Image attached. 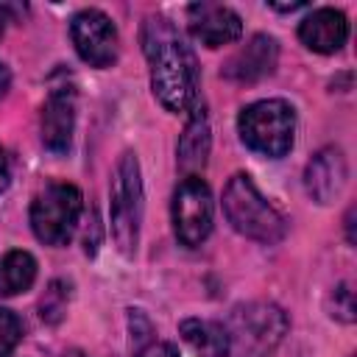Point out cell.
Here are the masks:
<instances>
[{
	"label": "cell",
	"mask_w": 357,
	"mask_h": 357,
	"mask_svg": "<svg viewBox=\"0 0 357 357\" xmlns=\"http://www.w3.org/2000/svg\"><path fill=\"white\" fill-rule=\"evenodd\" d=\"M209 145H212V137H209L206 112L201 106H195L192 109V117L184 126V134L178 139V148H176L178 167L184 170V176H198V170H204L206 156H209Z\"/></svg>",
	"instance_id": "cell-14"
},
{
	"label": "cell",
	"mask_w": 357,
	"mask_h": 357,
	"mask_svg": "<svg viewBox=\"0 0 357 357\" xmlns=\"http://www.w3.org/2000/svg\"><path fill=\"white\" fill-rule=\"evenodd\" d=\"M223 215L234 231L265 245L279 243L287 231L284 218L262 198V192L245 173H234L229 178L223 190Z\"/></svg>",
	"instance_id": "cell-3"
},
{
	"label": "cell",
	"mask_w": 357,
	"mask_h": 357,
	"mask_svg": "<svg viewBox=\"0 0 357 357\" xmlns=\"http://www.w3.org/2000/svg\"><path fill=\"white\" fill-rule=\"evenodd\" d=\"M212 190L201 176H184L173 192V231L184 245H201L212 231Z\"/></svg>",
	"instance_id": "cell-7"
},
{
	"label": "cell",
	"mask_w": 357,
	"mask_h": 357,
	"mask_svg": "<svg viewBox=\"0 0 357 357\" xmlns=\"http://www.w3.org/2000/svg\"><path fill=\"white\" fill-rule=\"evenodd\" d=\"M75 128V92L73 86H53L42 106V142L53 153H64Z\"/></svg>",
	"instance_id": "cell-11"
},
{
	"label": "cell",
	"mask_w": 357,
	"mask_h": 357,
	"mask_svg": "<svg viewBox=\"0 0 357 357\" xmlns=\"http://www.w3.org/2000/svg\"><path fill=\"white\" fill-rule=\"evenodd\" d=\"M84 209V195L75 184H50L31 204V229L45 245H67Z\"/></svg>",
	"instance_id": "cell-6"
},
{
	"label": "cell",
	"mask_w": 357,
	"mask_h": 357,
	"mask_svg": "<svg viewBox=\"0 0 357 357\" xmlns=\"http://www.w3.org/2000/svg\"><path fill=\"white\" fill-rule=\"evenodd\" d=\"M22 337V326H20V318L11 312V310H3L0 307V357H8L17 343Z\"/></svg>",
	"instance_id": "cell-18"
},
{
	"label": "cell",
	"mask_w": 357,
	"mask_h": 357,
	"mask_svg": "<svg viewBox=\"0 0 357 357\" xmlns=\"http://www.w3.org/2000/svg\"><path fill=\"white\" fill-rule=\"evenodd\" d=\"M151 89L167 112H187L198 98V67L184 36L167 17H148L139 31Z\"/></svg>",
	"instance_id": "cell-1"
},
{
	"label": "cell",
	"mask_w": 357,
	"mask_h": 357,
	"mask_svg": "<svg viewBox=\"0 0 357 357\" xmlns=\"http://www.w3.org/2000/svg\"><path fill=\"white\" fill-rule=\"evenodd\" d=\"M276 61H279L276 39L268 33H257L248 39V45H243L223 64V75L229 81H237V84H254V81L271 75L276 70Z\"/></svg>",
	"instance_id": "cell-10"
},
{
	"label": "cell",
	"mask_w": 357,
	"mask_h": 357,
	"mask_svg": "<svg viewBox=\"0 0 357 357\" xmlns=\"http://www.w3.org/2000/svg\"><path fill=\"white\" fill-rule=\"evenodd\" d=\"M190 33L206 47H223L243 36V20L229 6L218 3H195L187 8Z\"/></svg>",
	"instance_id": "cell-9"
},
{
	"label": "cell",
	"mask_w": 357,
	"mask_h": 357,
	"mask_svg": "<svg viewBox=\"0 0 357 357\" xmlns=\"http://www.w3.org/2000/svg\"><path fill=\"white\" fill-rule=\"evenodd\" d=\"M109 218L117 251L123 257H134L142 223V178L139 162L131 151H126L114 167V178L109 187Z\"/></svg>",
	"instance_id": "cell-5"
},
{
	"label": "cell",
	"mask_w": 357,
	"mask_h": 357,
	"mask_svg": "<svg viewBox=\"0 0 357 357\" xmlns=\"http://www.w3.org/2000/svg\"><path fill=\"white\" fill-rule=\"evenodd\" d=\"M298 39L315 53H337L349 39V22L337 8H315L301 20Z\"/></svg>",
	"instance_id": "cell-13"
},
{
	"label": "cell",
	"mask_w": 357,
	"mask_h": 357,
	"mask_svg": "<svg viewBox=\"0 0 357 357\" xmlns=\"http://www.w3.org/2000/svg\"><path fill=\"white\" fill-rule=\"evenodd\" d=\"M137 357H178L173 343H148L137 351Z\"/></svg>",
	"instance_id": "cell-20"
},
{
	"label": "cell",
	"mask_w": 357,
	"mask_h": 357,
	"mask_svg": "<svg viewBox=\"0 0 357 357\" xmlns=\"http://www.w3.org/2000/svg\"><path fill=\"white\" fill-rule=\"evenodd\" d=\"M178 332L184 343L201 354V357H229V332L218 321H204V318H184L178 324Z\"/></svg>",
	"instance_id": "cell-15"
},
{
	"label": "cell",
	"mask_w": 357,
	"mask_h": 357,
	"mask_svg": "<svg viewBox=\"0 0 357 357\" xmlns=\"http://www.w3.org/2000/svg\"><path fill=\"white\" fill-rule=\"evenodd\" d=\"M229 357H271L287 335V315L273 301H248L231 310Z\"/></svg>",
	"instance_id": "cell-2"
},
{
	"label": "cell",
	"mask_w": 357,
	"mask_h": 357,
	"mask_svg": "<svg viewBox=\"0 0 357 357\" xmlns=\"http://www.w3.org/2000/svg\"><path fill=\"white\" fill-rule=\"evenodd\" d=\"M337 321L343 324H351L354 321V296L349 290V284H337L335 287V312H332Z\"/></svg>",
	"instance_id": "cell-19"
},
{
	"label": "cell",
	"mask_w": 357,
	"mask_h": 357,
	"mask_svg": "<svg viewBox=\"0 0 357 357\" xmlns=\"http://www.w3.org/2000/svg\"><path fill=\"white\" fill-rule=\"evenodd\" d=\"M349 178V167H346V156L340 148H321L304 170V187L307 195L318 204H329L340 195L343 184Z\"/></svg>",
	"instance_id": "cell-12"
},
{
	"label": "cell",
	"mask_w": 357,
	"mask_h": 357,
	"mask_svg": "<svg viewBox=\"0 0 357 357\" xmlns=\"http://www.w3.org/2000/svg\"><path fill=\"white\" fill-rule=\"evenodd\" d=\"M237 131L245 148H251L254 153L279 159L293 148L296 112L287 100H279V98L257 100L240 112Z\"/></svg>",
	"instance_id": "cell-4"
},
{
	"label": "cell",
	"mask_w": 357,
	"mask_h": 357,
	"mask_svg": "<svg viewBox=\"0 0 357 357\" xmlns=\"http://www.w3.org/2000/svg\"><path fill=\"white\" fill-rule=\"evenodd\" d=\"M8 178H11V170H8V159H6V151L0 148V192L8 187Z\"/></svg>",
	"instance_id": "cell-21"
},
{
	"label": "cell",
	"mask_w": 357,
	"mask_h": 357,
	"mask_svg": "<svg viewBox=\"0 0 357 357\" xmlns=\"http://www.w3.org/2000/svg\"><path fill=\"white\" fill-rule=\"evenodd\" d=\"M64 357H86V354L78 351V349H70V351H64Z\"/></svg>",
	"instance_id": "cell-24"
},
{
	"label": "cell",
	"mask_w": 357,
	"mask_h": 357,
	"mask_svg": "<svg viewBox=\"0 0 357 357\" xmlns=\"http://www.w3.org/2000/svg\"><path fill=\"white\" fill-rule=\"evenodd\" d=\"M8 86H11V73H8V67L0 61V98L8 92Z\"/></svg>",
	"instance_id": "cell-22"
},
{
	"label": "cell",
	"mask_w": 357,
	"mask_h": 357,
	"mask_svg": "<svg viewBox=\"0 0 357 357\" xmlns=\"http://www.w3.org/2000/svg\"><path fill=\"white\" fill-rule=\"evenodd\" d=\"M70 36H73L78 56L89 67L103 70V67H112L117 61V50H120L117 28L103 11H98V8L78 11L70 22Z\"/></svg>",
	"instance_id": "cell-8"
},
{
	"label": "cell",
	"mask_w": 357,
	"mask_h": 357,
	"mask_svg": "<svg viewBox=\"0 0 357 357\" xmlns=\"http://www.w3.org/2000/svg\"><path fill=\"white\" fill-rule=\"evenodd\" d=\"M64 310H67V287H64V282H50V287L45 290V296L39 301V315L47 324H56V321H61Z\"/></svg>",
	"instance_id": "cell-17"
},
{
	"label": "cell",
	"mask_w": 357,
	"mask_h": 357,
	"mask_svg": "<svg viewBox=\"0 0 357 357\" xmlns=\"http://www.w3.org/2000/svg\"><path fill=\"white\" fill-rule=\"evenodd\" d=\"M276 11H298V8H304V3H290V6H273Z\"/></svg>",
	"instance_id": "cell-23"
},
{
	"label": "cell",
	"mask_w": 357,
	"mask_h": 357,
	"mask_svg": "<svg viewBox=\"0 0 357 357\" xmlns=\"http://www.w3.org/2000/svg\"><path fill=\"white\" fill-rule=\"evenodd\" d=\"M36 279V259L28 251H8L0 259V296L25 293Z\"/></svg>",
	"instance_id": "cell-16"
}]
</instances>
